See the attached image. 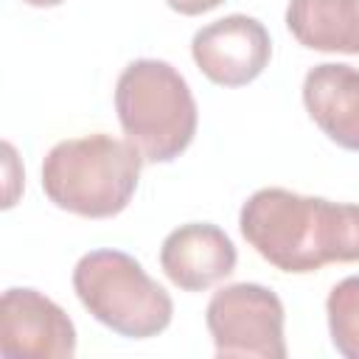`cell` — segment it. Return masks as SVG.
I'll list each match as a JSON object with an SVG mask.
<instances>
[{
  "mask_svg": "<svg viewBox=\"0 0 359 359\" xmlns=\"http://www.w3.org/2000/svg\"><path fill=\"white\" fill-rule=\"evenodd\" d=\"M238 261L230 236L210 222H188L171 230L160 247L165 278L182 292H205L233 275Z\"/></svg>",
  "mask_w": 359,
  "mask_h": 359,
  "instance_id": "cell-8",
  "label": "cell"
},
{
  "mask_svg": "<svg viewBox=\"0 0 359 359\" xmlns=\"http://www.w3.org/2000/svg\"><path fill=\"white\" fill-rule=\"evenodd\" d=\"M283 303L261 283H230L219 289L205 311L216 356L286 359Z\"/></svg>",
  "mask_w": 359,
  "mask_h": 359,
  "instance_id": "cell-5",
  "label": "cell"
},
{
  "mask_svg": "<svg viewBox=\"0 0 359 359\" xmlns=\"http://www.w3.org/2000/svg\"><path fill=\"white\" fill-rule=\"evenodd\" d=\"M224 0H165V6L177 14H185V17H196V14H205L216 6H222Z\"/></svg>",
  "mask_w": 359,
  "mask_h": 359,
  "instance_id": "cell-12",
  "label": "cell"
},
{
  "mask_svg": "<svg viewBox=\"0 0 359 359\" xmlns=\"http://www.w3.org/2000/svg\"><path fill=\"white\" fill-rule=\"evenodd\" d=\"M0 353L6 359H70L76 325L48 294L11 286L0 300Z\"/></svg>",
  "mask_w": 359,
  "mask_h": 359,
  "instance_id": "cell-6",
  "label": "cell"
},
{
  "mask_svg": "<svg viewBox=\"0 0 359 359\" xmlns=\"http://www.w3.org/2000/svg\"><path fill=\"white\" fill-rule=\"evenodd\" d=\"M115 112L146 163H171L194 140L199 109L185 76L163 59L129 62L115 84Z\"/></svg>",
  "mask_w": 359,
  "mask_h": 359,
  "instance_id": "cell-3",
  "label": "cell"
},
{
  "mask_svg": "<svg viewBox=\"0 0 359 359\" xmlns=\"http://www.w3.org/2000/svg\"><path fill=\"white\" fill-rule=\"evenodd\" d=\"M325 314L337 353L345 359H359V275L342 278L328 292Z\"/></svg>",
  "mask_w": 359,
  "mask_h": 359,
  "instance_id": "cell-11",
  "label": "cell"
},
{
  "mask_svg": "<svg viewBox=\"0 0 359 359\" xmlns=\"http://www.w3.org/2000/svg\"><path fill=\"white\" fill-rule=\"evenodd\" d=\"M191 56L202 76L219 87L255 81L272 59V39L264 22L247 14H227L202 25L191 39Z\"/></svg>",
  "mask_w": 359,
  "mask_h": 359,
  "instance_id": "cell-7",
  "label": "cell"
},
{
  "mask_svg": "<svg viewBox=\"0 0 359 359\" xmlns=\"http://www.w3.org/2000/svg\"><path fill=\"white\" fill-rule=\"evenodd\" d=\"M22 3H28L34 8H53V6H62L65 0H22Z\"/></svg>",
  "mask_w": 359,
  "mask_h": 359,
  "instance_id": "cell-13",
  "label": "cell"
},
{
  "mask_svg": "<svg viewBox=\"0 0 359 359\" xmlns=\"http://www.w3.org/2000/svg\"><path fill=\"white\" fill-rule=\"evenodd\" d=\"M286 28L309 50L359 56V0H289Z\"/></svg>",
  "mask_w": 359,
  "mask_h": 359,
  "instance_id": "cell-10",
  "label": "cell"
},
{
  "mask_svg": "<svg viewBox=\"0 0 359 359\" xmlns=\"http://www.w3.org/2000/svg\"><path fill=\"white\" fill-rule=\"evenodd\" d=\"M143 163L129 140L104 132L67 137L42 160V191L67 213L112 219L132 202Z\"/></svg>",
  "mask_w": 359,
  "mask_h": 359,
  "instance_id": "cell-2",
  "label": "cell"
},
{
  "mask_svg": "<svg viewBox=\"0 0 359 359\" xmlns=\"http://www.w3.org/2000/svg\"><path fill=\"white\" fill-rule=\"evenodd\" d=\"M73 292L109 331L126 339H149L171 325V294L121 250H93L73 266Z\"/></svg>",
  "mask_w": 359,
  "mask_h": 359,
  "instance_id": "cell-4",
  "label": "cell"
},
{
  "mask_svg": "<svg viewBox=\"0 0 359 359\" xmlns=\"http://www.w3.org/2000/svg\"><path fill=\"white\" fill-rule=\"evenodd\" d=\"M244 241L280 272H317L359 261V205L286 188L255 191L238 213Z\"/></svg>",
  "mask_w": 359,
  "mask_h": 359,
  "instance_id": "cell-1",
  "label": "cell"
},
{
  "mask_svg": "<svg viewBox=\"0 0 359 359\" xmlns=\"http://www.w3.org/2000/svg\"><path fill=\"white\" fill-rule=\"evenodd\" d=\"M309 118L348 151H359V67L342 62L314 65L303 79Z\"/></svg>",
  "mask_w": 359,
  "mask_h": 359,
  "instance_id": "cell-9",
  "label": "cell"
}]
</instances>
